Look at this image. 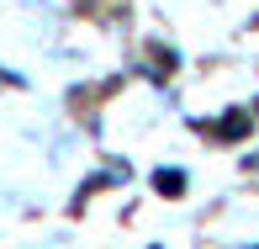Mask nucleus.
Instances as JSON below:
<instances>
[{
	"mask_svg": "<svg viewBox=\"0 0 259 249\" xmlns=\"http://www.w3.org/2000/svg\"><path fill=\"white\" fill-rule=\"evenodd\" d=\"M243 127H249V112H228V117L217 122V133H222V138H238Z\"/></svg>",
	"mask_w": 259,
	"mask_h": 249,
	"instance_id": "obj_2",
	"label": "nucleus"
},
{
	"mask_svg": "<svg viewBox=\"0 0 259 249\" xmlns=\"http://www.w3.org/2000/svg\"><path fill=\"white\" fill-rule=\"evenodd\" d=\"M154 186H159V196H185V175L180 170H159Z\"/></svg>",
	"mask_w": 259,
	"mask_h": 249,
	"instance_id": "obj_1",
	"label": "nucleus"
},
{
	"mask_svg": "<svg viewBox=\"0 0 259 249\" xmlns=\"http://www.w3.org/2000/svg\"><path fill=\"white\" fill-rule=\"evenodd\" d=\"M249 170H259V154H249Z\"/></svg>",
	"mask_w": 259,
	"mask_h": 249,
	"instance_id": "obj_3",
	"label": "nucleus"
}]
</instances>
